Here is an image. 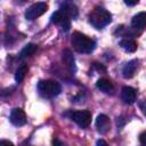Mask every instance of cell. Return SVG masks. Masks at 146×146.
<instances>
[{
    "label": "cell",
    "mask_w": 146,
    "mask_h": 146,
    "mask_svg": "<svg viewBox=\"0 0 146 146\" xmlns=\"http://www.w3.org/2000/svg\"><path fill=\"white\" fill-rule=\"evenodd\" d=\"M137 97V92L131 87H123L121 91V98L125 104H132L135 103Z\"/></svg>",
    "instance_id": "cell-9"
},
{
    "label": "cell",
    "mask_w": 146,
    "mask_h": 146,
    "mask_svg": "<svg viewBox=\"0 0 146 146\" xmlns=\"http://www.w3.org/2000/svg\"><path fill=\"white\" fill-rule=\"evenodd\" d=\"M96 86H97V88L100 90V91H103V92H105V94H110V92H112L113 91V83L108 80V79H99L98 81H97V83H96Z\"/></svg>",
    "instance_id": "cell-14"
},
{
    "label": "cell",
    "mask_w": 146,
    "mask_h": 146,
    "mask_svg": "<svg viewBox=\"0 0 146 146\" xmlns=\"http://www.w3.org/2000/svg\"><path fill=\"white\" fill-rule=\"evenodd\" d=\"M137 70V60H130L129 63H127L123 68H122V75L125 79H130L135 75Z\"/></svg>",
    "instance_id": "cell-11"
},
{
    "label": "cell",
    "mask_w": 146,
    "mask_h": 146,
    "mask_svg": "<svg viewBox=\"0 0 146 146\" xmlns=\"http://www.w3.org/2000/svg\"><path fill=\"white\" fill-rule=\"evenodd\" d=\"M96 129L99 133L105 135L111 129V121L105 114H99L96 119Z\"/></svg>",
    "instance_id": "cell-8"
},
{
    "label": "cell",
    "mask_w": 146,
    "mask_h": 146,
    "mask_svg": "<svg viewBox=\"0 0 146 146\" xmlns=\"http://www.w3.org/2000/svg\"><path fill=\"white\" fill-rule=\"evenodd\" d=\"M139 141H140L141 144L146 145V131H144L143 133H140V136H139Z\"/></svg>",
    "instance_id": "cell-19"
},
{
    "label": "cell",
    "mask_w": 146,
    "mask_h": 146,
    "mask_svg": "<svg viewBox=\"0 0 146 146\" xmlns=\"http://www.w3.org/2000/svg\"><path fill=\"white\" fill-rule=\"evenodd\" d=\"M62 59H63V63L65 64V66L67 68H70L71 71L74 70L75 65H74V57L71 52L70 49H65L63 52H62Z\"/></svg>",
    "instance_id": "cell-12"
},
{
    "label": "cell",
    "mask_w": 146,
    "mask_h": 146,
    "mask_svg": "<svg viewBox=\"0 0 146 146\" xmlns=\"http://www.w3.org/2000/svg\"><path fill=\"white\" fill-rule=\"evenodd\" d=\"M27 71H29V68H27L26 65L19 66V67L17 68L16 73H15V80H16L18 83L22 82V81L24 80V78H25V75H26V73H27Z\"/></svg>",
    "instance_id": "cell-17"
},
{
    "label": "cell",
    "mask_w": 146,
    "mask_h": 146,
    "mask_svg": "<svg viewBox=\"0 0 146 146\" xmlns=\"http://www.w3.org/2000/svg\"><path fill=\"white\" fill-rule=\"evenodd\" d=\"M72 46L74 48V50H76L78 52H82V54H89L95 49V41L90 38H88L87 35L80 33V32H74L71 39Z\"/></svg>",
    "instance_id": "cell-1"
},
{
    "label": "cell",
    "mask_w": 146,
    "mask_h": 146,
    "mask_svg": "<svg viewBox=\"0 0 146 146\" xmlns=\"http://www.w3.org/2000/svg\"><path fill=\"white\" fill-rule=\"evenodd\" d=\"M60 10H63L70 18H75V17L78 16V9H76V7L73 6V5H64V6L60 8Z\"/></svg>",
    "instance_id": "cell-16"
},
{
    "label": "cell",
    "mask_w": 146,
    "mask_h": 146,
    "mask_svg": "<svg viewBox=\"0 0 146 146\" xmlns=\"http://www.w3.org/2000/svg\"><path fill=\"white\" fill-rule=\"evenodd\" d=\"M131 25H132V27L138 29V30L145 29L146 27V13L141 11V13H138L137 15H135L131 19Z\"/></svg>",
    "instance_id": "cell-10"
},
{
    "label": "cell",
    "mask_w": 146,
    "mask_h": 146,
    "mask_svg": "<svg viewBox=\"0 0 146 146\" xmlns=\"http://www.w3.org/2000/svg\"><path fill=\"white\" fill-rule=\"evenodd\" d=\"M120 46L127 52H133V51L137 50V43H136V41L133 39H130V38L122 39L120 41Z\"/></svg>",
    "instance_id": "cell-13"
},
{
    "label": "cell",
    "mask_w": 146,
    "mask_h": 146,
    "mask_svg": "<svg viewBox=\"0 0 146 146\" xmlns=\"http://www.w3.org/2000/svg\"><path fill=\"white\" fill-rule=\"evenodd\" d=\"M47 9H48V5L46 2H36L27 8V10L25 11V18L29 21H33L40 17L41 15H43L47 11Z\"/></svg>",
    "instance_id": "cell-5"
},
{
    "label": "cell",
    "mask_w": 146,
    "mask_h": 146,
    "mask_svg": "<svg viewBox=\"0 0 146 146\" xmlns=\"http://www.w3.org/2000/svg\"><path fill=\"white\" fill-rule=\"evenodd\" d=\"M39 94L46 98H52L60 94L62 87L55 80H42L38 83Z\"/></svg>",
    "instance_id": "cell-3"
},
{
    "label": "cell",
    "mask_w": 146,
    "mask_h": 146,
    "mask_svg": "<svg viewBox=\"0 0 146 146\" xmlns=\"http://www.w3.org/2000/svg\"><path fill=\"white\" fill-rule=\"evenodd\" d=\"M1 143H2V144H8V145H13V143H10V141H8V140H1Z\"/></svg>",
    "instance_id": "cell-22"
},
{
    "label": "cell",
    "mask_w": 146,
    "mask_h": 146,
    "mask_svg": "<svg viewBox=\"0 0 146 146\" xmlns=\"http://www.w3.org/2000/svg\"><path fill=\"white\" fill-rule=\"evenodd\" d=\"M10 122L16 127H22L26 123V115L22 108H14L10 113Z\"/></svg>",
    "instance_id": "cell-7"
},
{
    "label": "cell",
    "mask_w": 146,
    "mask_h": 146,
    "mask_svg": "<svg viewBox=\"0 0 146 146\" xmlns=\"http://www.w3.org/2000/svg\"><path fill=\"white\" fill-rule=\"evenodd\" d=\"M97 145H107V143L104 141V140H98L97 141Z\"/></svg>",
    "instance_id": "cell-21"
},
{
    "label": "cell",
    "mask_w": 146,
    "mask_h": 146,
    "mask_svg": "<svg viewBox=\"0 0 146 146\" xmlns=\"http://www.w3.org/2000/svg\"><path fill=\"white\" fill-rule=\"evenodd\" d=\"M70 117L72 121H74L79 127L81 128H87L89 127L90 122H91V113L88 111V110H84V111H75V112H72L70 114Z\"/></svg>",
    "instance_id": "cell-4"
},
{
    "label": "cell",
    "mask_w": 146,
    "mask_h": 146,
    "mask_svg": "<svg viewBox=\"0 0 146 146\" xmlns=\"http://www.w3.org/2000/svg\"><path fill=\"white\" fill-rule=\"evenodd\" d=\"M51 22L54 24H58L62 26L63 30L68 31L71 27V18L63 11V10H58L56 13L52 14L51 16Z\"/></svg>",
    "instance_id": "cell-6"
},
{
    "label": "cell",
    "mask_w": 146,
    "mask_h": 146,
    "mask_svg": "<svg viewBox=\"0 0 146 146\" xmlns=\"http://www.w3.org/2000/svg\"><path fill=\"white\" fill-rule=\"evenodd\" d=\"M124 2L128 6H135V5H137L139 2V0H124Z\"/></svg>",
    "instance_id": "cell-20"
},
{
    "label": "cell",
    "mask_w": 146,
    "mask_h": 146,
    "mask_svg": "<svg viewBox=\"0 0 146 146\" xmlns=\"http://www.w3.org/2000/svg\"><path fill=\"white\" fill-rule=\"evenodd\" d=\"M38 49V46L34 44V43H27L22 50H21V54H19V57L21 58H27V57H31Z\"/></svg>",
    "instance_id": "cell-15"
},
{
    "label": "cell",
    "mask_w": 146,
    "mask_h": 146,
    "mask_svg": "<svg viewBox=\"0 0 146 146\" xmlns=\"http://www.w3.org/2000/svg\"><path fill=\"white\" fill-rule=\"evenodd\" d=\"M111 21H112L111 14L103 7H96L89 14V23L96 29H102L106 26L107 24L111 23Z\"/></svg>",
    "instance_id": "cell-2"
},
{
    "label": "cell",
    "mask_w": 146,
    "mask_h": 146,
    "mask_svg": "<svg viewBox=\"0 0 146 146\" xmlns=\"http://www.w3.org/2000/svg\"><path fill=\"white\" fill-rule=\"evenodd\" d=\"M139 107H140L141 112L146 115V99H144V100H141V102L139 103Z\"/></svg>",
    "instance_id": "cell-18"
}]
</instances>
